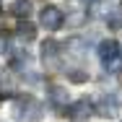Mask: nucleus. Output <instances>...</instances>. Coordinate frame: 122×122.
Instances as JSON below:
<instances>
[{"label": "nucleus", "instance_id": "f257e3e1", "mask_svg": "<svg viewBox=\"0 0 122 122\" xmlns=\"http://www.w3.org/2000/svg\"><path fill=\"white\" fill-rule=\"evenodd\" d=\"M42 114H44V107H42L34 96L18 99V104L13 107V117H16L18 122H39Z\"/></svg>", "mask_w": 122, "mask_h": 122}, {"label": "nucleus", "instance_id": "f03ea898", "mask_svg": "<svg viewBox=\"0 0 122 122\" xmlns=\"http://www.w3.org/2000/svg\"><path fill=\"white\" fill-rule=\"evenodd\" d=\"M39 24L44 26L47 31H57V29H62V24H65V13L57 5H44L39 10Z\"/></svg>", "mask_w": 122, "mask_h": 122}, {"label": "nucleus", "instance_id": "7ed1b4c3", "mask_svg": "<svg viewBox=\"0 0 122 122\" xmlns=\"http://www.w3.org/2000/svg\"><path fill=\"white\" fill-rule=\"evenodd\" d=\"M96 52H99V60L104 62V68H107V65H112V62L122 55V52H120V42H114V39H104V42L99 44Z\"/></svg>", "mask_w": 122, "mask_h": 122}, {"label": "nucleus", "instance_id": "20e7f679", "mask_svg": "<svg viewBox=\"0 0 122 122\" xmlns=\"http://www.w3.org/2000/svg\"><path fill=\"white\" fill-rule=\"evenodd\" d=\"M94 112H96V109H94V104H91L88 99H81V101H75V104H70V107H68V117H70L73 122L88 120Z\"/></svg>", "mask_w": 122, "mask_h": 122}, {"label": "nucleus", "instance_id": "39448f33", "mask_svg": "<svg viewBox=\"0 0 122 122\" xmlns=\"http://www.w3.org/2000/svg\"><path fill=\"white\" fill-rule=\"evenodd\" d=\"M94 109H96L101 117H117V112H120V101L117 96H101L94 104Z\"/></svg>", "mask_w": 122, "mask_h": 122}, {"label": "nucleus", "instance_id": "423d86ee", "mask_svg": "<svg viewBox=\"0 0 122 122\" xmlns=\"http://www.w3.org/2000/svg\"><path fill=\"white\" fill-rule=\"evenodd\" d=\"M42 60H44L47 68H57V62H60V44L52 42V39H47L42 44Z\"/></svg>", "mask_w": 122, "mask_h": 122}, {"label": "nucleus", "instance_id": "0eeeda50", "mask_svg": "<svg viewBox=\"0 0 122 122\" xmlns=\"http://www.w3.org/2000/svg\"><path fill=\"white\" fill-rule=\"evenodd\" d=\"M47 99L52 107H57V109H62V107H68V101H70V96H68V88H62V86H57V83H52L47 88Z\"/></svg>", "mask_w": 122, "mask_h": 122}, {"label": "nucleus", "instance_id": "6e6552de", "mask_svg": "<svg viewBox=\"0 0 122 122\" xmlns=\"http://www.w3.org/2000/svg\"><path fill=\"white\" fill-rule=\"evenodd\" d=\"M104 18H107V26H109V29H122V0L117 5L109 8V13H107Z\"/></svg>", "mask_w": 122, "mask_h": 122}, {"label": "nucleus", "instance_id": "1a4fd4ad", "mask_svg": "<svg viewBox=\"0 0 122 122\" xmlns=\"http://www.w3.org/2000/svg\"><path fill=\"white\" fill-rule=\"evenodd\" d=\"M10 13H13V16H18V18H29V13H31V5H29V0H13V5H10Z\"/></svg>", "mask_w": 122, "mask_h": 122}, {"label": "nucleus", "instance_id": "9d476101", "mask_svg": "<svg viewBox=\"0 0 122 122\" xmlns=\"http://www.w3.org/2000/svg\"><path fill=\"white\" fill-rule=\"evenodd\" d=\"M34 34H36V29L24 18V21L18 24V39H21V42H31V39H34Z\"/></svg>", "mask_w": 122, "mask_h": 122}, {"label": "nucleus", "instance_id": "9b49d317", "mask_svg": "<svg viewBox=\"0 0 122 122\" xmlns=\"http://www.w3.org/2000/svg\"><path fill=\"white\" fill-rule=\"evenodd\" d=\"M68 52L70 55H83V39H68Z\"/></svg>", "mask_w": 122, "mask_h": 122}, {"label": "nucleus", "instance_id": "f8f14e48", "mask_svg": "<svg viewBox=\"0 0 122 122\" xmlns=\"http://www.w3.org/2000/svg\"><path fill=\"white\" fill-rule=\"evenodd\" d=\"M68 78H70L73 83H83V81H88V73H81V70H68Z\"/></svg>", "mask_w": 122, "mask_h": 122}, {"label": "nucleus", "instance_id": "ddd939ff", "mask_svg": "<svg viewBox=\"0 0 122 122\" xmlns=\"http://www.w3.org/2000/svg\"><path fill=\"white\" fill-rule=\"evenodd\" d=\"M83 18H86V13H83V10H78V13H73V16H68V24L78 26V24H83Z\"/></svg>", "mask_w": 122, "mask_h": 122}, {"label": "nucleus", "instance_id": "4468645a", "mask_svg": "<svg viewBox=\"0 0 122 122\" xmlns=\"http://www.w3.org/2000/svg\"><path fill=\"white\" fill-rule=\"evenodd\" d=\"M0 10H3V0H0Z\"/></svg>", "mask_w": 122, "mask_h": 122}]
</instances>
